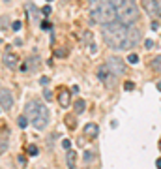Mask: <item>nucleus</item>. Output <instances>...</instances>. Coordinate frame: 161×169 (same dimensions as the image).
Masks as SVG:
<instances>
[{"label": "nucleus", "mask_w": 161, "mask_h": 169, "mask_svg": "<svg viewBox=\"0 0 161 169\" xmlns=\"http://www.w3.org/2000/svg\"><path fill=\"white\" fill-rule=\"evenodd\" d=\"M8 145H10V143H8V135H6V133H4V135L0 133V154H4V152L8 150Z\"/></svg>", "instance_id": "nucleus-15"}, {"label": "nucleus", "mask_w": 161, "mask_h": 169, "mask_svg": "<svg viewBox=\"0 0 161 169\" xmlns=\"http://www.w3.org/2000/svg\"><path fill=\"white\" fill-rule=\"evenodd\" d=\"M116 17L120 23L127 27H133L139 21V6L135 0H122V4L116 8Z\"/></svg>", "instance_id": "nucleus-3"}, {"label": "nucleus", "mask_w": 161, "mask_h": 169, "mask_svg": "<svg viewBox=\"0 0 161 169\" xmlns=\"http://www.w3.org/2000/svg\"><path fill=\"white\" fill-rule=\"evenodd\" d=\"M152 45H154L152 40H146V41H144V47H146V49H152Z\"/></svg>", "instance_id": "nucleus-27"}, {"label": "nucleus", "mask_w": 161, "mask_h": 169, "mask_svg": "<svg viewBox=\"0 0 161 169\" xmlns=\"http://www.w3.org/2000/svg\"><path fill=\"white\" fill-rule=\"evenodd\" d=\"M73 107H75V115H83V113L86 111V102L79 98V100L75 102V105H73Z\"/></svg>", "instance_id": "nucleus-14"}, {"label": "nucleus", "mask_w": 161, "mask_h": 169, "mask_svg": "<svg viewBox=\"0 0 161 169\" xmlns=\"http://www.w3.org/2000/svg\"><path fill=\"white\" fill-rule=\"evenodd\" d=\"M127 62H129V64H137V62H139V57H137L135 53H129V55H127Z\"/></svg>", "instance_id": "nucleus-19"}, {"label": "nucleus", "mask_w": 161, "mask_h": 169, "mask_svg": "<svg viewBox=\"0 0 161 169\" xmlns=\"http://www.w3.org/2000/svg\"><path fill=\"white\" fill-rule=\"evenodd\" d=\"M2 62H4V66H8L10 70H15L17 64H19V57H17L13 51H6V53L2 55Z\"/></svg>", "instance_id": "nucleus-9"}, {"label": "nucleus", "mask_w": 161, "mask_h": 169, "mask_svg": "<svg viewBox=\"0 0 161 169\" xmlns=\"http://www.w3.org/2000/svg\"><path fill=\"white\" fill-rule=\"evenodd\" d=\"M41 13H45V15H49V13H51V8H49V6H45V8L41 10Z\"/></svg>", "instance_id": "nucleus-29"}, {"label": "nucleus", "mask_w": 161, "mask_h": 169, "mask_svg": "<svg viewBox=\"0 0 161 169\" xmlns=\"http://www.w3.org/2000/svg\"><path fill=\"white\" fill-rule=\"evenodd\" d=\"M90 15L92 21L98 25H109V23L116 21V8H114L109 0H90Z\"/></svg>", "instance_id": "nucleus-2"}, {"label": "nucleus", "mask_w": 161, "mask_h": 169, "mask_svg": "<svg viewBox=\"0 0 161 169\" xmlns=\"http://www.w3.org/2000/svg\"><path fill=\"white\" fill-rule=\"evenodd\" d=\"M43 98H45V100H47V102H49V100L53 98V94H51V92H49L47 88H45V90H43Z\"/></svg>", "instance_id": "nucleus-24"}, {"label": "nucleus", "mask_w": 161, "mask_h": 169, "mask_svg": "<svg viewBox=\"0 0 161 169\" xmlns=\"http://www.w3.org/2000/svg\"><path fill=\"white\" fill-rule=\"evenodd\" d=\"M30 122H32V126H34L36 130H43L45 126L49 124V111H47V107H45V105H39L38 111L34 113V116L30 118Z\"/></svg>", "instance_id": "nucleus-4"}, {"label": "nucleus", "mask_w": 161, "mask_h": 169, "mask_svg": "<svg viewBox=\"0 0 161 169\" xmlns=\"http://www.w3.org/2000/svg\"><path fill=\"white\" fill-rule=\"evenodd\" d=\"M157 90H159V92H161V81H159V83H157Z\"/></svg>", "instance_id": "nucleus-33"}, {"label": "nucleus", "mask_w": 161, "mask_h": 169, "mask_svg": "<svg viewBox=\"0 0 161 169\" xmlns=\"http://www.w3.org/2000/svg\"><path fill=\"white\" fill-rule=\"evenodd\" d=\"M11 27H13V30H19V28H21V21H15Z\"/></svg>", "instance_id": "nucleus-28"}, {"label": "nucleus", "mask_w": 161, "mask_h": 169, "mask_svg": "<svg viewBox=\"0 0 161 169\" xmlns=\"http://www.w3.org/2000/svg\"><path fill=\"white\" fill-rule=\"evenodd\" d=\"M58 104L64 109L70 107V104H71V94H70V90L64 88V87H60V90H58Z\"/></svg>", "instance_id": "nucleus-10"}, {"label": "nucleus", "mask_w": 161, "mask_h": 169, "mask_svg": "<svg viewBox=\"0 0 161 169\" xmlns=\"http://www.w3.org/2000/svg\"><path fill=\"white\" fill-rule=\"evenodd\" d=\"M109 2H111V4H112L114 8H118V6L122 4V0H109Z\"/></svg>", "instance_id": "nucleus-26"}, {"label": "nucleus", "mask_w": 161, "mask_h": 169, "mask_svg": "<svg viewBox=\"0 0 161 169\" xmlns=\"http://www.w3.org/2000/svg\"><path fill=\"white\" fill-rule=\"evenodd\" d=\"M98 132H99V128H98V124H94V122H88V124L84 126V135H86V137H96Z\"/></svg>", "instance_id": "nucleus-12"}, {"label": "nucleus", "mask_w": 161, "mask_h": 169, "mask_svg": "<svg viewBox=\"0 0 161 169\" xmlns=\"http://www.w3.org/2000/svg\"><path fill=\"white\" fill-rule=\"evenodd\" d=\"M49 81H51L49 77H41V79H39V85H41V87H47V85H49Z\"/></svg>", "instance_id": "nucleus-25"}, {"label": "nucleus", "mask_w": 161, "mask_h": 169, "mask_svg": "<svg viewBox=\"0 0 161 169\" xmlns=\"http://www.w3.org/2000/svg\"><path fill=\"white\" fill-rule=\"evenodd\" d=\"M92 158H94V154H92V152H90V150H86V152H84V162H86V163H88V162H90V160H92Z\"/></svg>", "instance_id": "nucleus-22"}, {"label": "nucleus", "mask_w": 161, "mask_h": 169, "mask_svg": "<svg viewBox=\"0 0 161 169\" xmlns=\"http://www.w3.org/2000/svg\"><path fill=\"white\" fill-rule=\"evenodd\" d=\"M66 162H67V167H70V169H75V165H77V152L67 150V154H66Z\"/></svg>", "instance_id": "nucleus-13"}, {"label": "nucleus", "mask_w": 161, "mask_h": 169, "mask_svg": "<svg viewBox=\"0 0 161 169\" xmlns=\"http://www.w3.org/2000/svg\"><path fill=\"white\" fill-rule=\"evenodd\" d=\"M41 28L47 30V28H51V25H49V23H41Z\"/></svg>", "instance_id": "nucleus-31"}, {"label": "nucleus", "mask_w": 161, "mask_h": 169, "mask_svg": "<svg viewBox=\"0 0 161 169\" xmlns=\"http://www.w3.org/2000/svg\"><path fill=\"white\" fill-rule=\"evenodd\" d=\"M157 27H159V23H157V21H154V23H152V30H157Z\"/></svg>", "instance_id": "nucleus-30"}, {"label": "nucleus", "mask_w": 161, "mask_h": 169, "mask_svg": "<svg viewBox=\"0 0 161 169\" xmlns=\"http://www.w3.org/2000/svg\"><path fill=\"white\" fill-rule=\"evenodd\" d=\"M105 64L109 66V70H111V71H112V74L116 75V77H118V75H122L124 71H126V66H124V60H122L120 57H109Z\"/></svg>", "instance_id": "nucleus-7"}, {"label": "nucleus", "mask_w": 161, "mask_h": 169, "mask_svg": "<svg viewBox=\"0 0 161 169\" xmlns=\"http://www.w3.org/2000/svg\"><path fill=\"white\" fill-rule=\"evenodd\" d=\"M75 116L77 115H66V124H67V128H70V130H75V126H77Z\"/></svg>", "instance_id": "nucleus-17"}, {"label": "nucleus", "mask_w": 161, "mask_h": 169, "mask_svg": "<svg viewBox=\"0 0 161 169\" xmlns=\"http://www.w3.org/2000/svg\"><path fill=\"white\" fill-rule=\"evenodd\" d=\"M26 150H28L30 156H36V154H38V147H36V145H28V149H26Z\"/></svg>", "instance_id": "nucleus-20"}, {"label": "nucleus", "mask_w": 161, "mask_h": 169, "mask_svg": "<svg viewBox=\"0 0 161 169\" xmlns=\"http://www.w3.org/2000/svg\"><path fill=\"white\" fill-rule=\"evenodd\" d=\"M62 147H64L66 150H70V147H71V141H70V139H64V141H62Z\"/></svg>", "instance_id": "nucleus-21"}, {"label": "nucleus", "mask_w": 161, "mask_h": 169, "mask_svg": "<svg viewBox=\"0 0 161 169\" xmlns=\"http://www.w3.org/2000/svg\"><path fill=\"white\" fill-rule=\"evenodd\" d=\"M13 105V96L8 88H0V109L2 111H10Z\"/></svg>", "instance_id": "nucleus-8"}, {"label": "nucleus", "mask_w": 161, "mask_h": 169, "mask_svg": "<svg viewBox=\"0 0 161 169\" xmlns=\"http://www.w3.org/2000/svg\"><path fill=\"white\" fill-rule=\"evenodd\" d=\"M144 11L152 17V19H161V6L157 0H141Z\"/></svg>", "instance_id": "nucleus-6"}, {"label": "nucleus", "mask_w": 161, "mask_h": 169, "mask_svg": "<svg viewBox=\"0 0 161 169\" xmlns=\"http://www.w3.org/2000/svg\"><path fill=\"white\" fill-rule=\"evenodd\" d=\"M101 34H103L105 43L111 47V49H116V51L133 49L143 38L141 30H137L135 27L124 25V23H120L118 19L109 23V25H103V32Z\"/></svg>", "instance_id": "nucleus-1"}, {"label": "nucleus", "mask_w": 161, "mask_h": 169, "mask_svg": "<svg viewBox=\"0 0 161 169\" xmlns=\"http://www.w3.org/2000/svg\"><path fill=\"white\" fill-rule=\"evenodd\" d=\"M47 2H53V0H47Z\"/></svg>", "instance_id": "nucleus-34"}, {"label": "nucleus", "mask_w": 161, "mask_h": 169, "mask_svg": "<svg viewBox=\"0 0 161 169\" xmlns=\"http://www.w3.org/2000/svg\"><path fill=\"white\" fill-rule=\"evenodd\" d=\"M155 167H157V169H161V158H159L157 162H155Z\"/></svg>", "instance_id": "nucleus-32"}, {"label": "nucleus", "mask_w": 161, "mask_h": 169, "mask_svg": "<svg viewBox=\"0 0 161 169\" xmlns=\"http://www.w3.org/2000/svg\"><path fill=\"white\" fill-rule=\"evenodd\" d=\"M150 66H152V70H154V71L161 74V57H154V58H152V62H150Z\"/></svg>", "instance_id": "nucleus-16"}, {"label": "nucleus", "mask_w": 161, "mask_h": 169, "mask_svg": "<svg viewBox=\"0 0 161 169\" xmlns=\"http://www.w3.org/2000/svg\"><path fill=\"white\" fill-rule=\"evenodd\" d=\"M39 64H41L39 57H32V58H28V60H26V64H25V66H21V70H22V71H38V70L41 68Z\"/></svg>", "instance_id": "nucleus-11"}, {"label": "nucleus", "mask_w": 161, "mask_h": 169, "mask_svg": "<svg viewBox=\"0 0 161 169\" xmlns=\"http://www.w3.org/2000/svg\"><path fill=\"white\" fill-rule=\"evenodd\" d=\"M17 124H19V128H26V126H28V116H26V115H21V116L17 118Z\"/></svg>", "instance_id": "nucleus-18"}, {"label": "nucleus", "mask_w": 161, "mask_h": 169, "mask_svg": "<svg viewBox=\"0 0 161 169\" xmlns=\"http://www.w3.org/2000/svg\"><path fill=\"white\" fill-rule=\"evenodd\" d=\"M124 88H126V90H133V88H135V83H133V81H127V83L124 85Z\"/></svg>", "instance_id": "nucleus-23"}, {"label": "nucleus", "mask_w": 161, "mask_h": 169, "mask_svg": "<svg viewBox=\"0 0 161 169\" xmlns=\"http://www.w3.org/2000/svg\"><path fill=\"white\" fill-rule=\"evenodd\" d=\"M98 79H99L103 85H107V87H114L116 75H114L112 71L109 70V66H107V64H103V66H99V68H98Z\"/></svg>", "instance_id": "nucleus-5"}]
</instances>
